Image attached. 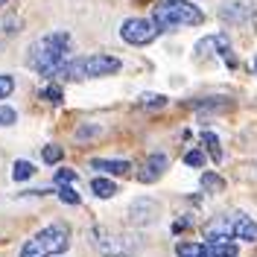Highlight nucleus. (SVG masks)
<instances>
[{
    "instance_id": "24",
    "label": "nucleus",
    "mask_w": 257,
    "mask_h": 257,
    "mask_svg": "<svg viewBox=\"0 0 257 257\" xmlns=\"http://www.w3.org/2000/svg\"><path fill=\"white\" fill-rule=\"evenodd\" d=\"M141 105L161 108V105H167V96H161V94H144V96H141Z\"/></svg>"
},
{
    "instance_id": "1",
    "label": "nucleus",
    "mask_w": 257,
    "mask_h": 257,
    "mask_svg": "<svg viewBox=\"0 0 257 257\" xmlns=\"http://www.w3.org/2000/svg\"><path fill=\"white\" fill-rule=\"evenodd\" d=\"M70 53H73V38H70V32L56 30V32L41 35V38L32 44L30 53H27V64H30L35 73H41V76L50 79V76L70 59Z\"/></svg>"
},
{
    "instance_id": "4",
    "label": "nucleus",
    "mask_w": 257,
    "mask_h": 257,
    "mask_svg": "<svg viewBox=\"0 0 257 257\" xmlns=\"http://www.w3.org/2000/svg\"><path fill=\"white\" fill-rule=\"evenodd\" d=\"M155 27L161 30H178V27H199L205 21V12L190 3V0H158L152 6V18Z\"/></svg>"
},
{
    "instance_id": "3",
    "label": "nucleus",
    "mask_w": 257,
    "mask_h": 257,
    "mask_svg": "<svg viewBox=\"0 0 257 257\" xmlns=\"http://www.w3.org/2000/svg\"><path fill=\"white\" fill-rule=\"evenodd\" d=\"M123 62L108 53H94V56H82V59H67V62L50 76L59 82H76V79H99V76H114L120 73Z\"/></svg>"
},
{
    "instance_id": "7",
    "label": "nucleus",
    "mask_w": 257,
    "mask_h": 257,
    "mask_svg": "<svg viewBox=\"0 0 257 257\" xmlns=\"http://www.w3.org/2000/svg\"><path fill=\"white\" fill-rule=\"evenodd\" d=\"M240 245L237 242H178L176 257H237Z\"/></svg>"
},
{
    "instance_id": "26",
    "label": "nucleus",
    "mask_w": 257,
    "mask_h": 257,
    "mask_svg": "<svg viewBox=\"0 0 257 257\" xmlns=\"http://www.w3.org/2000/svg\"><path fill=\"white\" fill-rule=\"evenodd\" d=\"M184 228H187V219H178V222L173 225V231H176V234H178V231H184Z\"/></svg>"
},
{
    "instance_id": "22",
    "label": "nucleus",
    "mask_w": 257,
    "mask_h": 257,
    "mask_svg": "<svg viewBox=\"0 0 257 257\" xmlns=\"http://www.w3.org/2000/svg\"><path fill=\"white\" fill-rule=\"evenodd\" d=\"M184 164H187V167H196V170H199V167L205 164V152H202V149H190V152L184 155Z\"/></svg>"
},
{
    "instance_id": "13",
    "label": "nucleus",
    "mask_w": 257,
    "mask_h": 257,
    "mask_svg": "<svg viewBox=\"0 0 257 257\" xmlns=\"http://www.w3.org/2000/svg\"><path fill=\"white\" fill-rule=\"evenodd\" d=\"M91 193H94L96 199H111V196H117V184H114L111 178H94L91 181Z\"/></svg>"
},
{
    "instance_id": "15",
    "label": "nucleus",
    "mask_w": 257,
    "mask_h": 257,
    "mask_svg": "<svg viewBox=\"0 0 257 257\" xmlns=\"http://www.w3.org/2000/svg\"><path fill=\"white\" fill-rule=\"evenodd\" d=\"M35 176V167H32V161H15L12 164V178L15 181H30V178Z\"/></svg>"
},
{
    "instance_id": "9",
    "label": "nucleus",
    "mask_w": 257,
    "mask_h": 257,
    "mask_svg": "<svg viewBox=\"0 0 257 257\" xmlns=\"http://www.w3.org/2000/svg\"><path fill=\"white\" fill-rule=\"evenodd\" d=\"M210 53H216L219 59H225V64L237 67V59H234V50H231V41L225 35H208L196 44V59H208Z\"/></svg>"
},
{
    "instance_id": "12",
    "label": "nucleus",
    "mask_w": 257,
    "mask_h": 257,
    "mask_svg": "<svg viewBox=\"0 0 257 257\" xmlns=\"http://www.w3.org/2000/svg\"><path fill=\"white\" fill-rule=\"evenodd\" d=\"M91 167H94L99 176H128V170H132V164L128 161H120V158H94Z\"/></svg>"
},
{
    "instance_id": "19",
    "label": "nucleus",
    "mask_w": 257,
    "mask_h": 257,
    "mask_svg": "<svg viewBox=\"0 0 257 257\" xmlns=\"http://www.w3.org/2000/svg\"><path fill=\"white\" fill-rule=\"evenodd\" d=\"M41 158H44V164H59V161L64 158V152H62V146H44V152H41Z\"/></svg>"
},
{
    "instance_id": "25",
    "label": "nucleus",
    "mask_w": 257,
    "mask_h": 257,
    "mask_svg": "<svg viewBox=\"0 0 257 257\" xmlns=\"http://www.w3.org/2000/svg\"><path fill=\"white\" fill-rule=\"evenodd\" d=\"M94 135H99V126H82L79 132H76V138H79V141H85V138H94Z\"/></svg>"
},
{
    "instance_id": "2",
    "label": "nucleus",
    "mask_w": 257,
    "mask_h": 257,
    "mask_svg": "<svg viewBox=\"0 0 257 257\" xmlns=\"http://www.w3.org/2000/svg\"><path fill=\"white\" fill-rule=\"evenodd\" d=\"M202 234L210 242H257V222L242 210H225V213L210 216Z\"/></svg>"
},
{
    "instance_id": "11",
    "label": "nucleus",
    "mask_w": 257,
    "mask_h": 257,
    "mask_svg": "<svg viewBox=\"0 0 257 257\" xmlns=\"http://www.w3.org/2000/svg\"><path fill=\"white\" fill-rule=\"evenodd\" d=\"M167 167H170V158H167L164 152H152V155L141 164V170H138V181H144V184H155V181L167 173Z\"/></svg>"
},
{
    "instance_id": "6",
    "label": "nucleus",
    "mask_w": 257,
    "mask_h": 257,
    "mask_svg": "<svg viewBox=\"0 0 257 257\" xmlns=\"http://www.w3.org/2000/svg\"><path fill=\"white\" fill-rule=\"evenodd\" d=\"M91 242L102 257H135L144 248L141 237L126 234V231H114V228H105V225L91 228Z\"/></svg>"
},
{
    "instance_id": "8",
    "label": "nucleus",
    "mask_w": 257,
    "mask_h": 257,
    "mask_svg": "<svg viewBox=\"0 0 257 257\" xmlns=\"http://www.w3.org/2000/svg\"><path fill=\"white\" fill-rule=\"evenodd\" d=\"M120 38L132 47H146V44H152L158 38V27L152 21H146V18H126L120 24Z\"/></svg>"
},
{
    "instance_id": "5",
    "label": "nucleus",
    "mask_w": 257,
    "mask_h": 257,
    "mask_svg": "<svg viewBox=\"0 0 257 257\" xmlns=\"http://www.w3.org/2000/svg\"><path fill=\"white\" fill-rule=\"evenodd\" d=\"M67 248H70V228L62 222H53L21 245V257H56Z\"/></svg>"
},
{
    "instance_id": "21",
    "label": "nucleus",
    "mask_w": 257,
    "mask_h": 257,
    "mask_svg": "<svg viewBox=\"0 0 257 257\" xmlns=\"http://www.w3.org/2000/svg\"><path fill=\"white\" fill-rule=\"evenodd\" d=\"M18 120V111L15 108H9V105H0V128L3 126H15Z\"/></svg>"
},
{
    "instance_id": "23",
    "label": "nucleus",
    "mask_w": 257,
    "mask_h": 257,
    "mask_svg": "<svg viewBox=\"0 0 257 257\" xmlns=\"http://www.w3.org/2000/svg\"><path fill=\"white\" fill-rule=\"evenodd\" d=\"M12 91H15V79L9 73H0V99H6Z\"/></svg>"
},
{
    "instance_id": "18",
    "label": "nucleus",
    "mask_w": 257,
    "mask_h": 257,
    "mask_svg": "<svg viewBox=\"0 0 257 257\" xmlns=\"http://www.w3.org/2000/svg\"><path fill=\"white\" fill-rule=\"evenodd\" d=\"M76 181H79L76 170H59V173H56V184H59V187H70V184H76Z\"/></svg>"
},
{
    "instance_id": "16",
    "label": "nucleus",
    "mask_w": 257,
    "mask_h": 257,
    "mask_svg": "<svg viewBox=\"0 0 257 257\" xmlns=\"http://www.w3.org/2000/svg\"><path fill=\"white\" fill-rule=\"evenodd\" d=\"M202 187H205L208 193H222L225 190V178L216 176V173H205V176H202Z\"/></svg>"
},
{
    "instance_id": "17",
    "label": "nucleus",
    "mask_w": 257,
    "mask_h": 257,
    "mask_svg": "<svg viewBox=\"0 0 257 257\" xmlns=\"http://www.w3.org/2000/svg\"><path fill=\"white\" fill-rule=\"evenodd\" d=\"M41 99H44V102H53V105H62L64 94H62L59 85H47V88H41Z\"/></svg>"
},
{
    "instance_id": "28",
    "label": "nucleus",
    "mask_w": 257,
    "mask_h": 257,
    "mask_svg": "<svg viewBox=\"0 0 257 257\" xmlns=\"http://www.w3.org/2000/svg\"><path fill=\"white\" fill-rule=\"evenodd\" d=\"M3 3H6V0H0V6H3Z\"/></svg>"
},
{
    "instance_id": "20",
    "label": "nucleus",
    "mask_w": 257,
    "mask_h": 257,
    "mask_svg": "<svg viewBox=\"0 0 257 257\" xmlns=\"http://www.w3.org/2000/svg\"><path fill=\"white\" fill-rule=\"evenodd\" d=\"M56 196L62 199L64 205H79V193H76V187H59Z\"/></svg>"
},
{
    "instance_id": "14",
    "label": "nucleus",
    "mask_w": 257,
    "mask_h": 257,
    "mask_svg": "<svg viewBox=\"0 0 257 257\" xmlns=\"http://www.w3.org/2000/svg\"><path fill=\"white\" fill-rule=\"evenodd\" d=\"M202 144H205V149H208V155L216 164L222 161V146H219V138L213 135V132H202Z\"/></svg>"
},
{
    "instance_id": "10",
    "label": "nucleus",
    "mask_w": 257,
    "mask_h": 257,
    "mask_svg": "<svg viewBox=\"0 0 257 257\" xmlns=\"http://www.w3.org/2000/svg\"><path fill=\"white\" fill-rule=\"evenodd\" d=\"M158 213H161L158 202L149 199V196H141V199H135L128 205V222L132 225H152L158 219Z\"/></svg>"
},
{
    "instance_id": "27",
    "label": "nucleus",
    "mask_w": 257,
    "mask_h": 257,
    "mask_svg": "<svg viewBox=\"0 0 257 257\" xmlns=\"http://www.w3.org/2000/svg\"><path fill=\"white\" fill-rule=\"evenodd\" d=\"M251 67H254V73H257V56H254V62H251Z\"/></svg>"
}]
</instances>
